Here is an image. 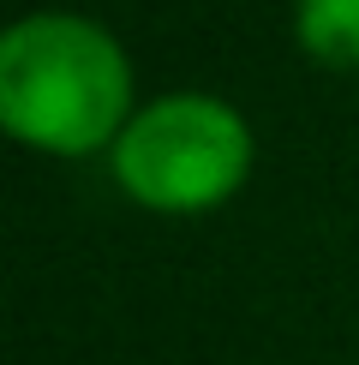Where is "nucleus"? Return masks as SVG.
Instances as JSON below:
<instances>
[{
  "instance_id": "obj_1",
  "label": "nucleus",
  "mask_w": 359,
  "mask_h": 365,
  "mask_svg": "<svg viewBox=\"0 0 359 365\" xmlns=\"http://www.w3.org/2000/svg\"><path fill=\"white\" fill-rule=\"evenodd\" d=\"M132 96L114 36L72 12H36L0 42V120L42 150H96Z\"/></svg>"
},
{
  "instance_id": "obj_2",
  "label": "nucleus",
  "mask_w": 359,
  "mask_h": 365,
  "mask_svg": "<svg viewBox=\"0 0 359 365\" xmlns=\"http://www.w3.org/2000/svg\"><path fill=\"white\" fill-rule=\"evenodd\" d=\"M251 132L216 96H162L120 132L114 174L156 210H204L239 186Z\"/></svg>"
},
{
  "instance_id": "obj_3",
  "label": "nucleus",
  "mask_w": 359,
  "mask_h": 365,
  "mask_svg": "<svg viewBox=\"0 0 359 365\" xmlns=\"http://www.w3.org/2000/svg\"><path fill=\"white\" fill-rule=\"evenodd\" d=\"M299 36L318 60H359V0H299Z\"/></svg>"
}]
</instances>
